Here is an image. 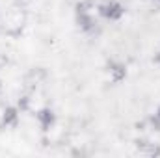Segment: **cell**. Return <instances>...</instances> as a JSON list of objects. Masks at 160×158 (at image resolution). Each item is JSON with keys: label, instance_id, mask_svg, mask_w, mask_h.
<instances>
[{"label": "cell", "instance_id": "5b68a950", "mask_svg": "<svg viewBox=\"0 0 160 158\" xmlns=\"http://www.w3.org/2000/svg\"><path fill=\"white\" fill-rule=\"evenodd\" d=\"M157 119L160 121V108H158V114H157Z\"/></svg>", "mask_w": 160, "mask_h": 158}, {"label": "cell", "instance_id": "8992f818", "mask_svg": "<svg viewBox=\"0 0 160 158\" xmlns=\"http://www.w3.org/2000/svg\"><path fill=\"white\" fill-rule=\"evenodd\" d=\"M0 87H2V84H0Z\"/></svg>", "mask_w": 160, "mask_h": 158}, {"label": "cell", "instance_id": "3957f363", "mask_svg": "<svg viewBox=\"0 0 160 158\" xmlns=\"http://www.w3.org/2000/svg\"><path fill=\"white\" fill-rule=\"evenodd\" d=\"M2 123H4V126H17V110L15 108H6V112H4V119H2Z\"/></svg>", "mask_w": 160, "mask_h": 158}, {"label": "cell", "instance_id": "7a4b0ae2", "mask_svg": "<svg viewBox=\"0 0 160 158\" xmlns=\"http://www.w3.org/2000/svg\"><path fill=\"white\" fill-rule=\"evenodd\" d=\"M38 119H39L43 130H48V128H50V125L54 123V114H52L48 108H43V110L38 112Z\"/></svg>", "mask_w": 160, "mask_h": 158}, {"label": "cell", "instance_id": "277c9868", "mask_svg": "<svg viewBox=\"0 0 160 158\" xmlns=\"http://www.w3.org/2000/svg\"><path fill=\"white\" fill-rule=\"evenodd\" d=\"M110 73H112V80H114V82H119L121 78H125V67H123V65L112 63V65H110Z\"/></svg>", "mask_w": 160, "mask_h": 158}, {"label": "cell", "instance_id": "6da1fadb", "mask_svg": "<svg viewBox=\"0 0 160 158\" xmlns=\"http://www.w3.org/2000/svg\"><path fill=\"white\" fill-rule=\"evenodd\" d=\"M99 13L102 17H106V19L116 21V19H119L121 15L125 13V9H123V6H121L119 2H108V4H104V6L99 7Z\"/></svg>", "mask_w": 160, "mask_h": 158}]
</instances>
